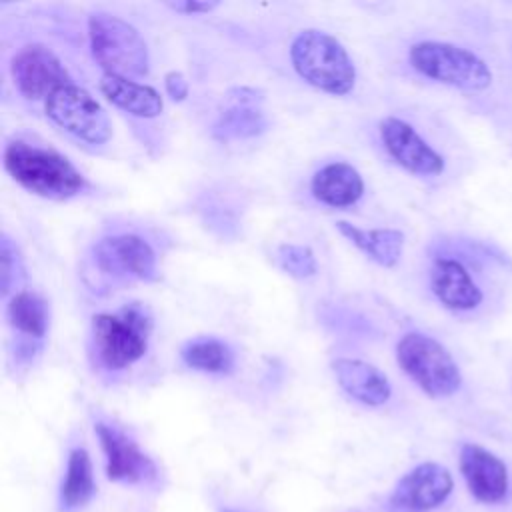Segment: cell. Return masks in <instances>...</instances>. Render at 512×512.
<instances>
[{
  "label": "cell",
  "instance_id": "obj_1",
  "mask_svg": "<svg viewBox=\"0 0 512 512\" xmlns=\"http://www.w3.org/2000/svg\"><path fill=\"white\" fill-rule=\"evenodd\" d=\"M4 168L22 188L48 200H68L86 186L84 176L66 156L22 140L6 146Z\"/></svg>",
  "mask_w": 512,
  "mask_h": 512
},
{
  "label": "cell",
  "instance_id": "obj_2",
  "mask_svg": "<svg viewBox=\"0 0 512 512\" xmlns=\"http://www.w3.org/2000/svg\"><path fill=\"white\" fill-rule=\"evenodd\" d=\"M290 62L304 82L322 92L344 96L354 88L356 68L352 58L334 36L322 30L298 32L290 44Z\"/></svg>",
  "mask_w": 512,
  "mask_h": 512
},
{
  "label": "cell",
  "instance_id": "obj_3",
  "mask_svg": "<svg viewBox=\"0 0 512 512\" xmlns=\"http://www.w3.org/2000/svg\"><path fill=\"white\" fill-rule=\"evenodd\" d=\"M90 50L108 74L132 78L148 74V48L134 26L106 12L88 18Z\"/></svg>",
  "mask_w": 512,
  "mask_h": 512
},
{
  "label": "cell",
  "instance_id": "obj_4",
  "mask_svg": "<svg viewBox=\"0 0 512 512\" xmlns=\"http://www.w3.org/2000/svg\"><path fill=\"white\" fill-rule=\"evenodd\" d=\"M152 318L140 304H128L118 312H102L92 318V336L100 360L120 370L140 360L148 348Z\"/></svg>",
  "mask_w": 512,
  "mask_h": 512
},
{
  "label": "cell",
  "instance_id": "obj_5",
  "mask_svg": "<svg viewBox=\"0 0 512 512\" xmlns=\"http://www.w3.org/2000/svg\"><path fill=\"white\" fill-rule=\"evenodd\" d=\"M408 58L422 76L454 88L480 92L492 84L488 64L474 52L450 42H418L410 48Z\"/></svg>",
  "mask_w": 512,
  "mask_h": 512
},
{
  "label": "cell",
  "instance_id": "obj_6",
  "mask_svg": "<svg viewBox=\"0 0 512 512\" xmlns=\"http://www.w3.org/2000/svg\"><path fill=\"white\" fill-rule=\"evenodd\" d=\"M396 358L400 368L432 398L452 396L462 384L452 354L432 336L404 334L396 346Z\"/></svg>",
  "mask_w": 512,
  "mask_h": 512
},
{
  "label": "cell",
  "instance_id": "obj_7",
  "mask_svg": "<svg viewBox=\"0 0 512 512\" xmlns=\"http://www.w3.org/2000/svg\"><path fill=\"white\" fill-rule=\"evenodd\" d=\"M46 116L74 138L100 146L110 140L112 124L100 102L84 88L66 84L44 102Z\"/></svg>",
  "mask_w": 512,
  "mask_h": 512
},
{
  "label": "cell",
  "instance_id": "obj_8",
  "mask_svg": "<svg viewBox=\"0 0 512 512\" xmlns=\"http://www.w3.org/2000/svg\"><path fill=\"white\" fill-rule=\"evenodd\" d=\"M10 72L18 92L28 100H44L58 88L72 84L60 58L44 44L20 48L10 62Z\"/></svg>",
  "mask_w": 512,
  "mask_h": 512
},
{
  "label": "cell",
  "instance_id": "obj_9",
  "mask_svg": "<svg viewBox=\"0 0 512 512\" xmlns=\"http://www.w3.org/2000/svg\"><path fill=\"white\" fill-rule=\"evenodd\" d=\"M102 452L106 456V476L120 484H156L160 478L156 462L122 430L106 424H94Z\"/></svg>",
  "mask_w": 512,
  "mask_h": 512
},
{
  "label": "cell",
  "instance_id": "obj_10",
  "mask_svg": "<svg viewBox=\"0 0 512 512\" xmlns=\"http://www.w3.org/2000/svg\"><path fill=\"white\" fill-rule=\"evenodd\" d=\"M448 468L436 462H424L406 472L390 494V512H430L438 508L452 492Z\"/></svg>",
  "mask_w": 512,
  "mask_h": 512
},
{
  "label": "cell",
  "instance_id": "obj_11",
  "mask_svg": "<svg viewBox=\"0 0 512 512\" xmlns=\"http://www.w3.org/2000/svg\"><path fill=\"white\" fill-rule=\"evenodd\" d=\"M96 266L114 276H132L138 280H156V254L152 246L136 234L106 236L94 246Z\"/></svg>",
  "mask_w": 512,
  "mask_h": 512
},
{
  "label": "cell",
  "instance_id": "obj_12",
  "mask_svg": "<svg viewBox=\"0 0 512 512\" xmlns=\"http://www.w3.org/2000/svg\"><path fill=\"white\" fill-rule=\"evenodd\" d=\"M380 138L388 154L408 172L436 176L444 170V158L408 122L386 116L380 122Z\"/></svg>",
  "mask_w": 512,
  "mask_h": 512
},
{
  "label": "cell",
  "instance_id": "obj_13",
  "mask_svg": "<svg viewBox=\"0 0 512 512\" xmlns=\"http://www.w3.org/2000/svg\"><path fill=\"white\" fill-rule=\"evenodd\" d=\"M460 472L468 490L480 502H500L508 492L506 464L478 444H464L460 448Z\"/></svg>",
  "mask_w": 512,
  "mask_h": 512
},
{
  "label": "cell",
  "instance_id": "obj_14",
  "mask_svg": "<svg viewBox=\"0 0 512 512\" xmlns=\"http://www.w3.org/2000/svg\"><path fill=\"white\" fill-rule=\"evenodd\" d=\"M430 288L434 296L450 310H474L482 302V290L468 270L452 258H438L430 270Z\"/></svg>",
  "mask_w": 512,
  "mask_h": 512
},
{
  "label": "cell",
  "instance_id": "obj_15",
  "mask_svg": "<svg viewBox=\"0 0 512 512\" xmlns=\"http://www.w3.org/2000/svg\"><path fill=\"white\" fill-rule=\"evenodd\" d=\"M332 370L340 388L364 406H382L390 400L392 388L388 378L372 364L354 358H338Z\"/></svg>",
  "mask_w": 512,
  "mask_h": 512
},
{
  "label": "cell",
  "instance_id": "obj_16",
  "mask_svg": "<svg viewBox=\"0 0 512 512\" xmlns=\"http://www.w3.org/2000/svg\"><path fill=\"white\" fill-rule=\"evenodd\" d=\"M310 188L318 202L332 208H346L360 200L364 182L354 166L346 162H332L312 176Z\"/></svg>",
  "mask_w": 512,
  "mask_h": 512
},
{
  "label": "cell",
  "instance_id": "obj_17",
  "mask_svg": "<svg viewBox=\"0 0 512 512\" xmlns=\"http://www.w3.org/2000/svg\"><path fill=\"white\" fill-rule=\"evenodd\" d=\"M100 92L114 106L138 118H154L164 108V100L158 90L124 76L104 72L100 78Z\"/></svg>",
  "mask_w": 512,
  "mask_h": 512
},
{
  "label": "cell",
  "instance_id": "obj_18",
  "mask_svg": "<svg viewBox=\"0 0 512 512\" xmlns=\"http://www.w3.org/2000/svg\"><path fill=\"white\" fill-rule=\"evenodd\" d=\"M94 494H96V482H94L90 454L84 448L76 446L68 452L66 472L58 492L60 512L82 510L94 498Z\"/></svg>",
  "mask_w": 512,
  "mask_h": 512
},
{
  "label": "cell",
  "instance_id": "obj_19",
  "mask_svg": "<svg viewBox=\"0 0 512 512\" xmlns=\"http://www.w3.org/2000/svg\"><path fill=\"white\" fill-rule=\"evenodd\" d=\"M336 228L342 236H346L354 246H358L368 258L384 268H392L398 264L404 248V234L394 228H372L362 230L352 226L350 222H336Z\"/></svg>",
  "mask_w": 512,
  "mask_h": 512
},
{
  "label": "cell",
  "instance_id": "obj_20",
  "mask_svg": "<svg viewBox=\"0 0 512 512\" xmlns=\"http://www.w3.org/2000/svg\"><path fill=\"white\" fill-rule=\"evenodd\" d=\"M268 128V118L258 106H226L214 122L212 134L220 140L254 138Z\"/></svg>",
  "mask_w": 512,
  "mask_h": 512
},
{
  "label": "cell",
  "instance_id": "obj_21",
  "mask_svg": "<svg viewBox=\"0 0 512 512\" xmlns=\"http://www.w3.org/2000/svg\"><path fill=\"white\" fill-rule=\"evenodd\" d=\"M10 324L32 338H42L48 328V306L44 298L34 292H18L8 304Z\"/></svg>",
  "mask_w": 512,
  "mask_h": 512
},
{
  "label": "cell",
  "instance_id": "obj_22",
  "mask_svg": "<svg viewBox=\"0 0 512 512\" xmlns=\"http://www.w3.org/2000/svg\"><path fill=\"white\" fill-rule=\"evenodd\" d=\"M180 354L190 368L202 372H228L234 362L232 350L222 340L208 336L186 342Z\"/></svg>",
  "mask_w": 512,
  "mask_h": 512
},
{
  "label": "cell",
  "instance_id": "obj_23",
  "mask_svg": "<svg viewBox=\"0 0 512 512\" xmlns=\"http://www.w3.org/2000/svg\"><path fill=\"white\" fill-rule=\"evenodd\" d=\"M278 262L284 272H288L292 278H298V280L310 278L318 270L314 252L302 244H280Z\"/></svg>",
  "mask_w": 512,
  "mask_h": 512
},
{
  "label": "cell",
  "instance_id": "obj_24",
  "mask_svg": "<svg viewBox=\"0 0 512 512\" xmlns=\"http://www.w3.org/2000/svg\"><path fill=\"white\" fill-rule=\"evenodd\" d=\"M18 270V256H16V248L12 246L8 236H2L0 242V284H2V294L6 296L12 288V284L18 282L16 272Z\"/></svg>",
  "mask_w": 512,
  "mask_h": 512
},
{
  "label": "cell",
  "instance_id": "obj_25",
  "mask_svg": "<svg viewBox=\"0 0 512 512\" xmlns=\"http://www.w3.org/2000/svg\"><path fill=\"white\" fill-rule=\"evenodd\" d=\"M228 106H258L264 100V92L250 86H236L226 92Z\"/></svg>",
  "mask_w": 512,
  "mask_h": 512
},
{
  "label": "cell",
  "instance_id": "obj_26",
  "mask_svg": "<svg viewBox=\"0 0 512 512\" xmlns=\"http://www.w3.org/2000/svg\"><path fill=\"white\" fill-rule=\"evenodd\" d=\"M164 88H166V94L174 100V102H182L186 100L188 96V80L182 72H176V70H170L166 72L164 76Z\"/></svg>",
  "mask_w": 512,
  "mask_h": 512
},
{
  "label": "cell",
  "instance_id": "obj_27",
  "mask_svg": "<svg viewBox=\"0 0 512 512\" xmlns=\"http://www.w3.org/2000/svg\"><path fill=\"white\" fill-rule=\"evenodd\" d=\"M168 8L182 12V14H204L210 12L218 6V2H192V0H184V2H168Z\"/></svg>",
  "mask_w": 512,
  "mask_h": 512
},
{
  "label": "cell",
  "instance_id": "obj_28",
  "mask_svg": "<svg viewBox=\"0 0 512 512\" xmlns=\"http://www.w3.org/2000/svg\"><path fill=\"white\" fill-rule=\"evenodd\" d=\"M222 512H234V510H230V508H224V510H222Z\"/></svg>",
  "mask_w": 512,
  "mask_h": 512
}]
</instances>
